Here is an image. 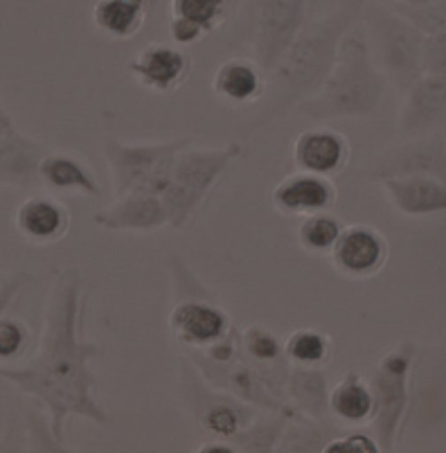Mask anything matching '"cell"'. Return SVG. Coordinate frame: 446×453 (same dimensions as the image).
Masks as SVG:
<instances>
[{
	"label": "cell",
	"instance_id": "obj_1",
	"mask_svg": "<svg viewBox=\"0 0 446 453\" xmlns=\"http://www.w3.org/2000/svg\"><path fill=\"white\" fill-rule=\"evenodd\" d=\"M88 296L80 266L55 269L43 311L39 349L25 365H0V379L43 403L50 434L65 444V424L73 418L109 426V413L95 395L93 364L104 348L86 336Z\"/></svg>",
	"mask_w": 446,
	"mask_h": 453
},
{
	"label": "cell",
	"instance_id": "obj_2",
	"mask_svg": "<svg viewBox=\"0 0 446 453\" xmlns=\"http://www.w3.org/2000/svg\"><path fill=\"white\" fill-rule=\"evenodd\" d=\"M358 10V0H345L332 16L316 20L297 32L278 64L268 73L262 111L243 127V134L250 135L282 120L296 111L297 104H303L322 88L336 64L341 39L357 20Z\"/></svg>",
	"mask_w": 446,
	"mask_h": 453
},
{
	"label": "cell",
	"instance_id": "obj_3",
	"mask_svg": "<svg viewBox=\"0 0 446 453\" xmlns=\"http://www.w3.org/2000/svg\"><path fill=\"white\" fill-rule=\"evenodd\" d=\"M386 90L388 80L372 61L365 36L347 30L332 73L313 97L296 106V115L311 122L367 120L379 113Z\"/></svg>",
	"mask_w": 446,
	"mask_h": 453
},
{
	"label": "cell",
	"instance_id": "obj_4",
	"mask_svg": "<svg viewBox=\"0 0 446 453\" xmlns=\"http://www.w3.org/2000/svg\"><path fill=\"white\" fill-rule=\"evenodd\" d=\"M243 156L242 142L221 147H201L196 140L185 145L173 156L158 199L163 201L169 217V228H192L204 210L210 192L219 185L230 165Z\"/></svg>",
	"mask_w": 446,
	"mask_h": 453
},
{
	"label": "cell",
	"instance_id": "obj_5",
	"mask_svg": "<svg viewBox=\"0 0 446 453\" xmlns=\"http://www.w3.org/2000/svg\"><path fill=\"white\" fill-rule=\"evenodd\" d=\"M167 271L173 296L167 327L176 345L185 352H204L226 339L235 323L217 294L198 280L176 250L167 255Z\"/></svg>",
	"mask_w": 446,
	"mask_h": 453
},
{
	"label": "cell",
	"instance_id": "obj_6",
	"mask_svg": "<svg viewBox=\"0 0 446 453\" xmlns=\"http://www.w3.org/2000/svg\"><path fill=\"white\" fill-rule=\"evenodd\" d=\"M365 32L372 61L377 64L388 80V86H392L402 100L424 73L421 52L427 35H421L399 12L383 10L379 5L367 12Z\"/></svg>",
	"mask_w": 446,
	"mask_h": 453
},
{
	"label": "cell",
	"instance_id": "obj_7",
	"mask_svg": "<svg viewBox=\"0 0 446 453\" xmlns=\"http://www.w3.org/2000/svg\"><path fill=\"white\" fill-rule=\"evenodd\" d=\"M179 399L188 418L214 440H230L253 424L262 409L210 386L188 357L179 359Z\"/></svg>",
	"mask_w": 446,
	"mask_h": 453
},
{
	"label": "cell",
	"instance_id": "obj_8",
	"mask_svg": "<svg viewBox=\"0 0 446 453\" xmlns=\"http://www.w3.org/2000/svg\"><path fill=\"white\" fill-rule=\"evenodd\" d=\"M417 348L412 341H402L388 349L370 377L372 397H374V415H372V434L381 444V451H395L396 438L402 431L408 409V381L415 365Z\"/></svg>",
	"mask_w": 446,
	"mask_h": 453
},
{
	"label": "cell",
	"instance_id": "obj_9",
	"mask_svg": "<svg viewBox=\"0 0 446 453\" xmlns=\"http://www.w3.org/2000/svg\"><path fill=\"white\" fill-rule=\"evenodd\" d=\"M189 140L192 135L160 140V142H127L115 135H106L102 140V154H104L106 167H109L113 199L138 189L158 170L160 163H165L176 150L188 145Z\"/></svg>",
	"mask_w": 446,
	"mask_h": 453
},
{
	"label": "cell",
	"instance_id": "obj_10",
	"mask_svg": "<svg viewBox=\"0 0 446 453\" xmlns=\"http://www.w3.org/2000/svg\"><path fill=\"white\" fill-rule=\"evenodd\" d=\"M303 19L304 0H253L250 27L255 61L266 73H271L297 32L303 30Z\"/></svg>",
	"mask_w": 446,
	"mask_h": 453
},
{
	"label": "cell",
	"instance_id": "obj_11",
	"mask_svg": "<svg viewBox=\"0 0 446 453\" xmlns=\"http://www.w3.org/2000/svg\"><path fill=\"white\" fill-rule=\"evenodd\" d=\"M435 176L446 183V134H428L419 138H404L390 150L379 154L365 167L363 176L370 180L392 176Z\"/></svg>",
	"mask_w": 446,
	"mask_h": 453
},
{
	"label": "cell",
	"instance_id": "obj_12",
	"mask_svg": "<svg viewBox=\"0 0 446 453\" xmlns=\"http://www.w3.org/2000/svg\"><path fill=\"white\" fill-rule=\"evenodd\" d=\"M332 266L345 280H370L386 269L390 244L374 226H345L336 246L329 253Z\"/></svg>",
	"mask_w": 446,
	"mask_h": 453
},
{
	"label": "cell",
	"instance_id": "obj_13",
	"mask_svg": "<svg viewBox=\"0 0 446 453\" xmlns=\"http://www.w3.org/2000/svg\"><path fill=\"white\" fill-rule=\"evenodd\" d=\"M194 70V61L173 43H149L127 64V73L140 88L154 95H172L183 88Z\"/></svg>",
	"mask_w": 446,
	"mask_h": 453
},
{
	"label": "cell",
	"instance_id": "obj_14",
	"mask_svg": "<svg viewBox=\"0 0 446 453\" xmlns=\"http://www.w3.org/2000/svg\"><path fill=\"white\" fill-rule=\"evenodd\" d=\"M446 127V75L421 73L419 80L402 97L399 109V129L396 135L419 138V135L440 134Z\"/></svg>",
	"mask_w": 446,
	"mask_h": 453
},
{
	"label": "cell",
	"instance_id": "obj_15",
	"mask_svg": "<svg viewBox=\"0 0 446 453\" xmlns=\"http://www.w3.org/2000/svg\"><path fill=\"white\" fill-rule=\"evenodd\" d=\"M48 151V145L20 134L0 102V185L16 189L36 188L39 163Z\"/></svg>",
	"mask_w": 446,
	"mask_h": 453
},
{
	"label": "cell",
	"instance_id": "obj_16",
	"mask_svg": "<svg viewBox=\"0 0 446 453\" xmlns=\"http://www.w3.org/2000/svg\"><path fill=\"white\" fill-rule=\"evenodd\" d=\"M93 224L106 233L151 234L169 228V217L163 201L149 192H127L113 203L93 214Z\"/></svg>",
	"mask_w": 446,
	"mask_h": 453
},
{
	"label": "cell",
	"instance_id": "obj_17",
	"mask_svg": "<svg viewBox=\"0 0 446 453\" xmlns=\"http://www.w3.org/2000/svg\"><path fill=\"white\" fill-rule=\"evenodd\" d=\"M336 201L338 189L332 179L303 170L284 176L271 192L273 210L282 217H296V219L327 212L336 205Z\"/></svg>",
	"mask_w": 446,
	"mask_h": 453
},
{
	"label": "cell",
	"instance_id": "obj_18",
	"mask_svg": "<svg viewBox=\"0 0 446 453\" xmlns=\"http://www.w3.org/2000/svg\"><path fill=\"white\" fill-rule=\"evenodd\" d=\"M350 160L352 145L341 131L316 127L303 131L293 140V163L297 165V170L334 179L347 170Z\"/></svg>",
	"mask_w": 446,
	"mask_h": 453
},
{
	"label": "cell",
	"instance_id": "obj_19",
	"mask_svg": "<svg viewBox=\"0 0 446 453\" xmlns=\"http://www.w3.org/2000/svg\"><path fill=\"white\" fill-rule=\"evenodd\" d=\"M242 336V352L264 379V384L273 390L275 397L287 402V381L291 374V364L284 352L280 336L266 325H248L239 329Z\"/></svg>",
	"mask_w": 446,
	"mask_h": 453
},
{
	"label": "cell",
	"instance_id": "obj_20",
	"mask_svg": "<svg viewBox=\"0 0 446 453\" xmlns=\"http://www.w3.org/2000/svg\"><path fill=\"white\" fill-rule=\"evenodd\" d=\"M379 185L392 208L411 219H427L446 212V183L435 176H392Z\"/></svg>",
	"mask_w": 446,
	"mask_h": 453
},
{
	"label": "cell",
	"instance_id": "obj_21",
	"mask_svg": "<svg viewBox=\"0 0 446 453\" xmlns=\"http://www.w3.org/2000/svg\"><path fill=\"white\" fill-rule=\"evenodd\" d=\"M268 73L255 59H226L212 75V93L228 106H253L266 97Z\"/></svg>",
	"mask_w": 446,
	"mask_h": 453
},
{
	"label": "cell",
	"instance_id": "obj_22",
	"mask_svg": "<svg viewBox=\"0 0 446 453\" xmlns=\"http://www.w3.org/2000/svg\"><path fill=\"white\" fill-rule=\"evenodd\" d=\"M16 228L27 244L52 246L70 230V210L50 195H35L16 210Z\"/></svg>",
	"mask_w": 446,
	"mask_h": 453
},
{
	"label": "cell",
	"instance_id": "obj_23",
	"mask_svg": "<svg viewBox=\"0 0 446 453\" xmlns=\"http://www.w3.org/2000/svg\"><path fill=\"white\" fill-rule=\"evenodd\" d=\"M39 185L61 195H80L84 199L102 196V185L88 160L73 151H48L39 163Z\"/></svg>",
	"mask_w": 446,
	"mask_h": 453
},
{
	"label": "cell",
	"instance_id": "obj_24",
	"mask_svg": "<svg viewBox=\"0 0 446 453\" xmlns=\"http://www.w3.org/2000/svg\"><path fill=\"white\" fill-rule=\"evenodd\" d=\"M329 415L345 426H363L372 422L374 415V397L370 381L357 370H347L329 388Z\"/></svg>",
	"mask_w": 446,
	"mask_h": 453
},
{
	"label": "cell",
	"instance_id": "obj_25",
	"mask_svg": "<svg viewBox=\"0 0 446 453\" xmlns=\"http://www.w3.org/2000/svg\"><path fill=\"white\" fill-rule=\"evenodd\" d=\"M329 381L325 368H296L287 381V402L297 413L318 422H332L329 415Z\"/></svg>",
	"mask_w": 446,
	"mask_h": 453
},
{
	"label": "cell",
	"instance_id": "obj_26",
	"mask_svg": "<svg viewBox=\"0 0 446 453\" xmlns=\"http://www.w3.org/2000/svg\"><path fill=\"white\" fill-rule=\"evenodd\" d=\"M147 0H97L93 7V27L109 41H129L147 20Z\"/></svg>",
	"mask_w": 446,
	"mask_h": 453
},
{
	"label": "cell",
	"instance_id": "obj_27",
	"mask_svg": "<svg viewBox=\"0 0 446 453\" xmlns=\"http://www.w3.org/2000/svg\"><path fill=\"white\" fill-rule=\"evenodd\" d=\"M284 352L296 368H327L334 357V341L322 329L300 327L287 336Z\"/></svg>",
	"mask_w": 446,
	"mask_h": 453
},
{
	"label": "cell",
	"instance_id": "obj_28",
	"mask_svg": "<svg viewBox=\"0 0 446 453\" xmlns=\"http://www.w3.org/2000/svg\"><path fill=\"white\" fill-rule=\"evenodd\" d=\"M342 228L336 214L332 210L327 212H316L303 217L296 228V244L309 257H329V253L336 246Z\"/></svg>",
	"mask_w": 446,
	"mask_h": 453
},
{
	"label": "cell",
	"instance_id": "obj_29",
	"mask_svg": "<svg viewBox=\"0 0 446 453\" xmlns=\"http://www.w3.org/2000/svg\"><path fill=\"white\" fill-rule=\"evenodd\" d=\"M288 415L275 413V411H262L258 418L253 419V424L248 428H243L242 434H237L235 438H230V447L237 451L246 453H268L278 451V444L282 440L284 428L288 424Z\"/></svg>",
	"mask_w": 446,
	"mask_h": 453
},
{
	"label": "cell",
	"instance_id": "obj_30",
	"mask_svg": "<svg viewBox=\"0 0 446 453\" xmlns=\"http://www.w3.org/2000/svg\"><path fill=\"white\" fill-rule=\"evenodd\" d=\"M228 10L230 0H172L169 19L192 23L208 36L223 26V20L228 19Z\"/></svg>",
	"mask_w": 446,
	"mask_h": 453
},
{
	"label": "cell",
	"instance_id": "obj_31",
	"mask_svg": "<svg viewBox=\"0 0 446 453\" xmlns=\"http://www.w3.org/2000/svg\"><path fill=\"white\" fill-rule=\"evenodd\" d=\"M32 345V332L27 323L10 316H0V365L20 364Z\"/></svg>",
	"mask_w": 446,
	"mask_h": 453
},
{
	"label": "cell",
	"instance_id": "obj_32",
	"mask_svg": "<svg viewBox=\"0 0 446 453\" xmlns=\"http://www.w3.org/2000/svg\"><path fill=\"white\" fill-rule=\"evenodd\" d=\"M395 12L411 20L421 35L446 32V0H433L424 7H395Z\"/></svg>",
	"mask_w": 446,
	"mask_h": 453
},
{
	"label": "cell",
	"instance_id": "obj_33",
	"mask_svg": "<svg viewBox=\"0 0 446 453\" xmlns=\"http://www.w3.org/2000/svg\"><path fill=\"white\" fill-rule=\"evenodd\" d=\"M421 70L431 75H446V32L427 35L421 52Z\"/></svg>",
	"mask_w": 446,
	"mask_h": 453
},
{
	"label": "cell",
	"instance_id": "obj_34",
	"mask_svg": "<svg viewBox=\"0 0 446 453\" xmlns=\"http://www.w3.org/2000/svg\"><path fill=\"white\" fill-rule=\"evenodd\" d=\"M329 451H361V453H377L381 451V444L377 442L374 435H365V434H336L322 453H329Z\"/></svg>",
	"mask_w": 446,
	"mask_h": 453
},
{
	"label": "cell",
	"instance_id": "obj_35",
	"mask_svg": "<svg viewBox=\"0 0 446 453\" xmlns=\"http://www.w3.org/2000/svg\"><path fill=\"white\" fill-rule=\"evenodd\" d=\"M169 36H172V43L179 45V48H189V45H196L204 41V32L194 27L192 23H185L181 19H169Z\"/></svg>",
	"mask_w": 446,
	"mask_h": 453
},
{
	"label": "cell",
	"instance_id": "obj_36",
	"mask_svg": "<svg viewBox=\"0 0 446 453\" xmlns=\"http://www.w3.org/2000/svg\"><path fill=\"white\" fill-rule=\"evenodd\" d=\"M386 3L392 7H424L433 0H386Z\"/></svg>",
	"mask_w": 446,
	"mask_h": 453
},
{
	"label": "cell",
	"instance_id": "obj_37",
	"mask_svg": "<svg viewBox=\"0 0 446 453\" xmlns=\"http://www.w3.org/2000/svg\"><path fill=\"white\" fill-rule=\"evenodd\" d=\"M147 3H149V0H147ZM151 3H154V0H151Z\"/></svg>",
	"mask_w": 446,
	"mask_h": 453
}]
</instances>
